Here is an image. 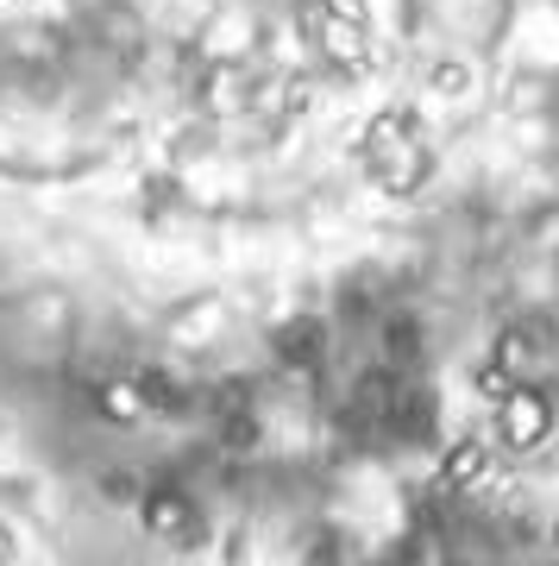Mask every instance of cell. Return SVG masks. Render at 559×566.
Listing matches in <instances>:
<instances>
[{"label":"cell","mask_w":559,"mask_h":566,"mask_svg":"<svg viewBox=\"0 0 559 566\" xmlns=\"http://www.w3.org/2000/svg\"><path fill=\"white\" fill-rule=\"evenodd\" d=\"M0 566H108L69 523H51L44 503L0 479Z\"/></svg>","instance_id":"obj_1"},{"label":"cell","mask_w":559,"mask_h":566,"mask_svg":"<svg viewBox=\"0 0 559 566\" xmlns=\"http://www.w3.org/2000/svg\"><path fill=\"white\" fill-rule=\"evenodd\" d=\"M547 428H553V403L540 391H522L509 396V410H503V435L522 440V447H535V440H547Z\"/></svg>","instance_id":"obj_2"}]
</instances>
